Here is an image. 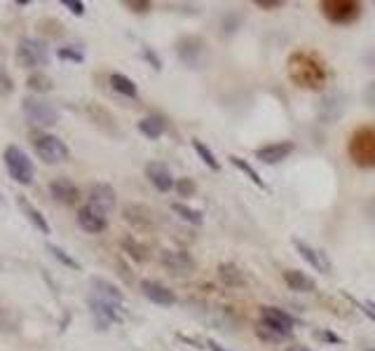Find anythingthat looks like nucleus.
<instances>
[{"mask_svg":"<svg viewBox=\"0 0 375 351\" xmlns=\"http://www.w3.org/2000/svg\"><path fill=\"white\" fill-rule=\"evenodd\" d=\"M242 26V14L240 12H225L223 19H221V28L225 35H232L237 33V28Z\"/></svg>","mask_w":375,"mask_h":351,"instance_id":"obj_32","label":"nucleus"},{"mask_svg":"<svg viewBox=\"0 0 375 351\" xmlns=\"http://www.w3.org/2000/svg\"><path fill=\"white\" fill-rule=\"evenodd\" d=\"M141 290H144V295L148 297V300L155 302V305H160V307L176 305L174 290H171L169 285L160 283V281H153V279H144V281H141Z\"/></svg>","mask_w":375,"mask_h":351,"instance_id":"obj_16","label":"nucleus"},{"mask_svg":"<svg viewBox=\"0 0 375 351\" xmlns=\"http://www.w3.org/2000/svg\"><path fill=\"white\" fill-rule=\"evenodd\" d=\"M26 85L31 92H38V94H45V92H52V87H55V82H52L50 75L45 73H31L26 80Z\"/></svg>","mask_w":375,"mask_h":351,"instance_id":"obj_31","label":"nucleus"},{"mask_svg":"<svg viewBox=\"0 0 375 351\" xmlns=\"http://www.w3.org/2000/svg\"><path fill=\"white\" fill-rule=\"evenodd\" d=\"M282 277L289 288L296 290V293H314V290H317V281L300 270H284Z\"/></svg>","mask_w":375,"mask_h":351,"instance_id":"obj_21","label":"nucleus"},{"mask_svg":"<svg viewBox=\"0 0 375 351\" xmlns=\"http://www.w3.org/2000/svg\"><path fill=\"white\" fill-rule=\"evenodd\" d=\"M174 190L178 192V197H193V192H195L193 178H176Z\"/></svg>","mask_w":375,"mask_h":351,"instance_id":"obj_35","label":"nucleus"},{"mask_svg":"<svg viewBox=\"0 0 375 351\" xmlns=\"http://www.w3.org/2000/svg\"><path fill=\"white\" fill-rule=\"evenodd\" d=\"M282 0H256V8L260 10H275V8H282Z\"/></svg>","mask_w":375,"mask_h":351,"instance_id":"obj_42","label":"nucleus"},{"mask_svg":"<svg viewBox=\"0 0 375 351\" xmlns=\"http://www.w3.org/2000/svg\"><path fill=\"white\" fill-rule=\"evenodd\" d=\"M144 54H146V59H148V61L153 63V68H155V70H160V68H162V61H160V57H157V54H153V52L148 50V47L144 50Z\"/></svg>","mask_w":375,"mask_h":351,"instance_id":"obj_44","label":"nucleus"},{"mask_svg":"<svg viewBox=\"0 0 375 351\" xmlns=\"http://www.w3.org/2000/svg\"><path fill=\"white\" fill-rule=\"evenodd\" d=\"M193 148H195V152H198V157L209 166L211 171H221V162L216 159V154H213L200 139H193Z\"/></svg>","mask_w":375,"mask_h":351,"instance_id":"obj_30","label":"nucleus"},{"mask_svg":"<svg viewBox=\"0 0 375 351\" xmlns=\"http://www.w3.org/2000/svg\"><path fill=\"white\" fill-rule=\"evenodd\" d=\"M294 150H296V143L294 141L267 143V146H263V148H258V150H256V159H258V162H263V164H267V166H275L279 162H284V159H287Z\"/></svg>","mask_w":375,"mask_h":351,"instance_id":"obj_11","label":"nucleus"},{"mask_svg":"<svg viewBox=\"0 0 375 351\" xmlns=\"http://www.w3.org/2000/svg\"><path fill=\"white\" fill-rule=\"evenodd\" d=\"M364 99H366V103L371 106V108H375V82H371V85L366 87Z\"/></svg>","mask_w":375,"mask_h":351,"instance_id":"obj_43","label":"nucleus"},{"mask_svg":"<svg viewBox=\"0 0 375 351\" xmlns=\"http://www.w3.org/2000/svg\"><path fill=\"white\" fill-rule=\"evenodd\" d=\"M57 57L61 59V61H73V63L85 61V54H82L80 50H75V47H61V50L57 52Z\"/></svg>","mask_w":375,"mask_h":351,"instance_id":"obj_34","label":"nucleus"},{"mask_svg":"<svg viewBox=\"0 0 375 351\" xmlns=\"http://www.w3.org/2000/svg\"><path fill=\"white\" fill-rule=\"evenodd\" d=\"M89 283H92V288H94V295L101 297V300L110 302V305H115V307L124 305V293L117 288L115 283L106 281V279H101V277H92V281Z\"/></svg>","mask_w":375,"mask_h":351,"instance_id":"obj_19","label":"nucleus"},{"mask_svg":"<svg viewBox=\"0 0 375 351\" xmlns=\"http://www.w3.org/2000/svg\"><path fill=\"white\" fill-rule=\"evenodd\" d=\"M345 112V97L343 94H329L319 106V117L324 120L326 124H333Z\"/></svg>","mask_w":375,"mask_h":351,"instance_id":"obj_20","label":"nucleus"},{"mask_svg":"<svg viewBox=\"0 0 375 351\" xmlns=\"http://www.w3.org/2000/svg\"><path fill=\"white\" fill-rule=\"evenodd\" d=\"M347 152H349V159H352L356 166H361V169L375 166V127L373 124L359 127L349 136Z\"/></svg>","mask_w":375,"mask_h":351,"instance_id":"obj_2","label":"nucleus"},{"mask_svg":"<svg viewBox=\"0 0 375 351\" xmlns=\"http://www.w3.org/2000/svg\"><path fill=\"white\" fill-rule=\"evenodd\" d=\"M366 305H368V307H371V309H373V312H375V302H373V300H368V302H366Z\"/></svg>","mask_w":375,"mask_h":351,"instance_id":"obj_47","label":"nucleus"},{"mask_svg":"<svg viewBox=\"0 0 375 351\" xmlns=\"http://www.w3.org/2000/svg\"><path fill=\"white\" fill-rule=\"evenodd\" d=\"M21 108H23V115L33 124H40V127H52V124L59 122V110L50 101H43L38 97H26Z\"/></svg>","mask_w":375,"mask_h":351,"instance_id":"obj_8","label":"nucleus"},{"mask_svg":"<svg viewBox=\"0 0 375 351\" xmlns=\"http://www.w3.org/2000/svg\"><path fill=\"white\" fill-rule=\"evenodd\" d=\"M139 132L151 141H157L160 136L166 134V120L162 115H148L144 120H139Z\"/></svg>","mask_w":375,"mask_h":351,"instance_id":"obj_23","label":"nucleus"},{"mask_svg":"<svg viewBox=\"0 0 375 351\" xmlns=\"http://www.w3.org/2000/svg\"><path fill=\"white\" fill-rule=\"evenodd\" d=\"M31 146L35 154L45 164H59L68 159V146L59 136L45 134V132H31Z\"/></svg>","mask_w":375,"mask_h":351,"instance_id":"obj_3","label":"nucleus"},{"mask_svg":"<svg viewBox=\"0 0 375 351\" xmlns=\"http://www.w3.org/2000/svg\"><path fill=\"white\" fill-rule=\"evenodd\" d=\"M218 277H221V281L225 285H230V288H242V285H247V274H244L235 263L218 265Z\"/></svg>","mask_w":375,"mask_h":351,"instance_id":"obj_24","label":"nucleus"},{"mask_svg":"<svg viewBox=\"0 0 375 351\" xmlns=\"http://www.w3.org/2000/svg\"><path fill=\"white\" fill-rule=\"evenodd\" d=\"M314 337L317 340H321V342H329V344H340L343 340L338 335H333L331 330H314Z\"/></svg>","mask_w":375,"mask_h":351,"instance_id":"obj_39","label":"nucleus"},{"mask_svg":"<svg viewBox=\"0 0 375 351\" xmlns=\"http://www.w3.org/2000/svg\"><path fill=\"white\" fill-rule=\"evenodd\" d=\"M260 323L272 332H277L284 342L294 337V328L298 325V319L284 312L282 307H260Z\"/></svg>","mask_w":375,"mask_h":351,"instance_id":"obj_6","label":"nucleus"},{"mask_svg":"<svg viewBox=\"0 0 375 351\" xmlns=\"http://www.w3.org/2000/svg\"><path fill=\"white\" fill-rule=\"evenodd\" d=\"M77 225H80L85 232H89V234H99V232H104L108 228V218H106V213L99 211L97 206L85 204V206H80V211H77Z\"/></svg>","mask_w":375,"mask_h":351,"instance_id":"obj_14","label":"nucleus"},{"mask_svg":"<svg viewBox=\"0 0 375 351\" xmlns=\"http://www.w3.org/2000/svg\"><path fill=\"white\" fill-rule=\"evenodd\" d=\"M294 246L309 267H314V270L321 272V274H333V265H331L329 255H326L324 251H317V248L309 246V243L302 241V239H294Z\"/></svg>","mask_w":375,"mask_h":351,"instance_id":"obj_10","label":"nucleus"},{"mask_svg":"<svg viewBox=\"0 0 375 351\" xmlns=\"http://www.w3.org/2000/svg\"><path fill=\"white\" fill-rule=\"evenodd\" d=\"M40 23H45V26H50L45 33H50V35H64V26H61V23H59V21H55V19H43Z\"/></svg>","mask_w":375,"mask_h":351,"instance_id":"obj_41","label":"nucleus"},{"mask_svg":"<svg viewBox=\"0 0 375 351\" xmlns=\"http://www.w3.org/2000/svg\"><path fill=\"white\" fill-rule=\"evenodd\" d=\"M12 89H15V85H12V77L8 75V70L0 66V94H3V97H8Z\"/></svg>","mask_w":375,"mask_h":351,"instance_id":"obj_37","label":"nucleus"},{"mask_svg":"<svg viewBox=\"0 0 375 351\" xmlns=\"http://www.w3.org/2000/svg\"><path fill=\"white\" fill-rule=\"evenodd\" d=\"M289 77L300 89H321L326 85V63L319 54L309 50H298L289 57Z\"/></svg>","mask_w":375,"mask_h":351,"instance_id":"obj_1","label":"nucleus"},{"mask_svg":"<svg viewBox=\"0 0 375 351\" xmlns=\"http://www.w3.org/2000/svg\"><path fill=\"white\" fill-rule=\"evenodd\" d=\"M132 12H139V14H146V12L153 10V3H146V0H132V3H124Z\"/></svg>","mask_w":375,"mask_h":351,"instance_id":"obj_38","label":"nucleus"},{"mask_svg":"<svg viewBox=\"0 0 375 351\" xmlns=\"http://www.w3.org/2000/svg\"><path fill=\"white\" fill-rule=\"evenodd\" d=\"M287 351H312V349H307V347H302V344H294V347H289Z\"/></svg>","mask_w":375,"mask_h":351,"instance_id":"obj_46","label":"nucleus"},{"mask_svg":"<svg viewBox=\"0 0 375 351\" xmlns=\"http://www.w3.org/2000/svg\"><path fill=\"white\" fill-rule=\"evenodd\" d=\"M50 194L52 199H57L59 204H66V206H75L80 201V188L75 185L70 178H55L50 183Z\"/></svg>","mask_w":375,"mask_h":351,"instance_id":"obj_15","label":"nucleus"},{"mask_svg":"<svg viewBox=\"0 0 375 351\" xmlns=\"http://www.w3.org/2000/svg\"><path fill=\"white\" fill-rule=\"evenodd\" d=\"M319 10L331 23L345 26V23H354L359 19L364 5L356 3V0H324V3H319Z\"/></svg>","mask_w":375,"mask_h":351,"instance_id":"obj_5","label":"nucleus"},{"mask_svg":"<svg viewBox=\"0 0 375 351\" xmlns=\"http://www.w3.org/2000/svg\"><path fill=\"white\" fill-rule=\"evenodd\" d=\"M47 248H50V253L55 255L57 260H61V263L66 265V267H70V270H80V263H77L75 258H70V255H68L66 251H64V248L55 246V243H50V246H47Z\"/></svg>","mask_w":375,"mask_h":351,"instance_id":"obj_33","label":"nucleus"},{"mask_svg":"<svg viewBox=\"0 0 375 351\" xmlns=\"http://www.w3.org/2000/svg\"><path fill=\"white\" fill-rule=\"evenodd\" d=\"M64 8H68L77 17L85 14V3H80V0H64Z\"/></svg>","mask_w":375,"mask_h":351,"instance_id":"obj_40","label":"nucleus"},{"mask_svg":"<svg viewBox=\"0 0 375 351\" xmlns=\"http://www.w3.org/2000/svg\"><path fill=\"white\" fill-rule=\"evenodd\" d=\"M17 206H19V209L23 211V216L28 218V223H31L35 230L43 232V234H50V223H47L43 213L35 209V206H33L26 197H23V194H19V197H17Z\"/></svg>","mask_w":375,"mask_h":351,"instance_id":"obj_22","label":"nucleus"},{"mask_svg":"<svg viewBox=\"0 0 375 351\" xmlns=\"http://www.w3.org/2000/svg\"><path fill=\"white\" fill-rule=\"evenodd\" d=\"M124 220H129L136 228H148L153 225V213L146 209V206H139V204H129L124 206Z\"/></svg>","mask_w":375,"mask_h":351,"instance_id":"obj_25","label":"nucleus"},{"mask_svg":"<svg viewBox=\"0 0 375 351\" xmlns=\"http://www.w3.org/2000/svg\"><path fill=\"white\" fill-rule=\"evenodd\" d=\"M176 54L188 68H202L206 57V43L200 35H183L176 43Z\"/></svg>","mask_w":375,"mask_h":351,"instance_id":"obj_9","label":"nucleus"},{"mask_svg":"<svg viewBox=\"0 0 375 351\" xmlns=\"http://www.w3.org/2000/svg\"><path fill=\"white\" fill-rule=\"evenodd\" d=\"M171 211H174L181 220L190 223V225H202V223H204V213H202L200 209H193V206L183 204V201H171Z\"/></svg>","mask_w":375,"mask_h":351,"instance_id":"obj_28","label":"nucleus"},{"mask_svg":"<svg viewBox=\"0 0 375 351\" xmlns=\"http://www.w3.org/2000/svg\"><path fill=\"white\" fill-rule=\"evenodd\" d=\"M110 87L115 89L117 94H122V97L127 99H136L139 97V87H136V82L132 77L122 75V73H113L110 75Z\"/></svg>","mask_w":375,"mask_h":351,"instance_id":"obj_26","label":"nucleus"},{"mask_svg":"<svg viewBox=\"0 0 375 351\" xmlns=\"http://www.w3.org/2000/svg\"><path fill=\"white\" fill-rule=\"evenodd\" d=\"M3 159H5V166H8V174H10L12 181L21 183V185H31L35 169H33V162L28 159V154L23 152L19 146L5 148Z\"/></svg>","mask_w":375,"mask_h":351,"instance_id":"obj_4","label":"nucleus"},{"mask_svg":"<svg viewBox=\"0 0 375 351\" xmlns=\"http://www.w3.org/2000/svg\"><path fill=\"white\" fill-rule=\"evenodd\" d=\"M160 263H162L166 272H171L176 277H186L195 270V260L186 251H162Z\"/></svg>","mask_w":375,"mask_h":351,"instance_id":"obj_13","label":"nucleus"},{"mask_svg":"<svg viewBox=\"0 0 375 351\" xmlns=\"http://www.w3.org/2000/svg\"><path fill=\"white\" fill-rule=\"evenodd\" d=\"M115 190H113L108 183H92L89 185V204L97 206L99 211L108 213L115 209Z\"/></svg>","mask_w":375,"mask_h":351,"instance_id":"obj_17","label":"nucleus"},{"mask_svg":"<svg viewBox=\"0 0 375 351\" xmlns=\"http://www.w3.org/2000/svg\"><path fill=\"white\" fill-rule=\"evenodd\" d=\"M206 347H209L211 351H230V349H225L223 344H218L216 340H209V342H206Z\"/></svg>","mask_w":375,"mask_h":351,"instance_id":"obj_45","label":"nucleus"},{"mask_svg":"<svg viewBox=\"0 0 375 351\" xmlns=\"http://www.w3.org/2000/svg\"><path fill=\"white\" fill-rule=\"evenodd\" d=\"M89 307H92V314H94V319H97V325L101 330H106L110 323H120L122 321V317H120L122 307L110 305V302L101 300V297H97V295L89 297Z\"/></svg>","mask_w":375,"mask_h":351,"instance_id":"obj_12","label":"nucleus"},{"mask_svg":"<svg viewBox=\"0 0 375 351\" xmlns=\"http://www.w3.org/2000/svg\"><path fill=\"white\" fill-rule=\"evenodd\" d=\"M230 164H232V166H235V169H240V171H242V174H244V176H247V178H249V181H251V183H253V185H256V188H260V190H267V185H265V181H263V178H260V174H258V171H256V169H253V166H251V164H249V162H247V159H242V157H237V154H230Z\"/></svg>","mask_w":375,"mask_h":351,"instance_id":"obj_27","label":"nucleus"},{"mask_svg":"<svg viewBox=\"0 0 375 351\" xmlns=\"http://www.w3.org/2000/svg\"><path fill=\"white\" fill-rule=\"evenodd\" d=\"M364 351H375V349H364Z\"/></svg>","mask_w":375,"mask_h":351,"instance_id":"obj_48","label":"nucleus"},{"mask_svg":"<svg viewBox=\"0 0 375 351\" xmlns=\"http://www.w3.org/2000/svg\"><path fill=\"white\" fill-rule=\"evenodd\" d=\"M146 178L153 183L155 190H160V192H169V190H174V176H171L169 166L162 164V162H148L146 164Z\"/></svg>","mask_w":375,"mask_h":351,"instance_id":"obj_18","label":"nucleus"},{"mask_svg":"<svg viewBox=\"0 0 375 351\" xmlns=\"http://www.w3.org/2000/svg\"><path fill=\"white\" fill-rule=\"evenodd\" d=\"M87 112H89V117H92V120L97 122L99 127H104L108 134H117L115 120H113V117L104 108H99V106H87Z\"/></svg>","mask_w":375,"mask_h":351,"instance_id":"obj_29","label":"nucleus"},{"mask_svg":"<svg viewBox=\"0 0 375 351\" xmlns=\"http://www.w3.org/2000/svg\"><path fill=\"white\" fill-rule=\"evenodd\" d=\"M17 61L26 68L47 66L50 63V50H47L45 43L35 38H21L19 45H17Z\"/></svg>","mask_w":375,"mask_h":351,"instance_id":"obj_7","label":"nucleus"},{"mask_svg":"<svg viewBox=\"0 0 375 351\" xmlns=\"http://www.w3.org/2000/svg\"><path fill=\"white\" fill-rule=\"evenodd\" d=\"M122 246L127 248V251H132V255H134L136 260H146V248H144V246H139L136 241L124 239V241H122Z\"/></svg>","mask_w":375,"mask_h":351,"instance_id":"obj_36","label":"nucleus"}]
</instances>
